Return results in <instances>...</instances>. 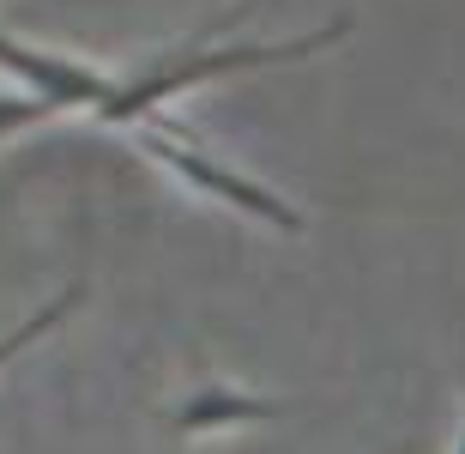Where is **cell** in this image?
I'll return each mask as SVG.
<instances>
[{
	"label": "cell",
	"mask_w": 465,
	"mask_h": 454,
	"mask_svg": "<svg viewBox=\"0 0 465 454\" xmlns=\"http://www.w3.org/2000/svg\"><path fill=\"white\" fill-rule=\"evenodd\" d=\"M284 419V400H254V394H236V388H200L175 406V430H230V424H272Z\"/></svg>",
	"instance_id": "obj_3"
},
{
	"label": "cell",
	"mask_w": 465,
	"mask_h": 454,
	"mask_svg": "<svg viewBox=\"0 0 465 454\" xmlns=\"http://www.w3.org/2000/svg\"><path fill=\"white\" fill-rule=\"evenodd\" d=\"M453 454H465V430H460V449H453Z\"/></svg>",
	"instance_id": "obj_6"
},
{
	"label": "cell",
	"mask_w": 465,
	"mask_h": 454,
	"mask_svg": "<svg viewBox=\"0 0 465 454\" xmlns=\"http://www.w3.org/2000/svg\"><path fill=\"white\" fill-rule=\"evenodd\" d=\"M54 109L43 104V97H31V91H25V97H0V140H6V134H25V127H36V122H49Z\"/></svg>",
	"instance_id": "obj_5"
},
{
	"label": "cell",
	"mask_w": 465,
	"mask_h": 454,
	"mask_svg": "<svg viewBox=\"0 0 465 454\" xmlns=\"http://www.w3.org/2000/svg\"><path fill=\"white\" fill-rule=\"evenodd\" d=\"M339 36H351V18H327L321 31H309V36H284V43H230V49H193V55H182V61H152L145 73L121 79V91H115V104H109L104 122L139 127V122H152V109L163 104V97H175V91L206 86V79H218V73H230V67L309 61V55H321L327 43H339Z\"/></svg>",
	"instance_id": "obj_1"
},
{
	"label": "cell",
	"mask_w": 465,
	"mask_h": 454,
	"mask_svg": "<svg viewBox=\"0 0 465 454\" xmlns=\"http://www.w3.org/2000/svg\"><path fill=\"white\" fill-rule=\"evenodd\" d=\"M134 140L145 146V157H157L163 170H175L188 188H200V194H212V200H224V207H236V212H248V218H260V225H272V230H302V212H291V200H278L266 182H254V176H242V170H230V164H218L212 152H200L193 140H182L175 127H163L152 116V122H139L134 127Z\"/></svg>",
	"instance_id": "obj_2"
},
{
	"label": "cell",
	"mask_w": 465,
	"mask_h": 454,
	"mask_svg": "<svg viewBox=\"0 0 465 454\" xmlns=\"http://www.w3.org/2000/svg\"><path fill=\"white\" fill-rule=\"evenodd\" d=\"M73 303H79V285H67V291H54V298L43 303V309H31V321H18V328L6 333V339H0V369L13 364V358H18V351H25V346H31V339H43V333H49V328H61V321H67V309H73Z\"/></svg>",
	"instance_id": "obj_4"
}]
</instances>
